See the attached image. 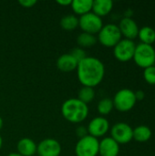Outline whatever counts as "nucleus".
Listing matches in <instances>:
<instances>
[{"label": "nucleus", "instance_id": "nucleus-1", "mask_svg": "<svg viewBox=\"0 0 155 156\" xmlns=\"http://www.w3.org/2000/svg\"><path fill=\"white\" fill-rule=\"evenodd\" d=\"M77 76L82 86L94 88L101 83L105 76L103 62L95 57H86L77 67Z\"/></svg>", "mask_w": 155, "mask_h": 156}, {"label": "nucleus", "instance_id": "nucleus-2", "mask_svg": "<svg viewBox=\"0 0 155 156\" xmlns=\"http://www.w3.org/2000/svg\"><path fill=\"white\" fill-rule=\"evenodd\" d=\"M61 113L68 122L79 123L87 119L89 115V107L78 98H71L63 102Z\"/></svg>", "mask_w": 155, "mask_h": 156}, {"label": "nucleus", "instance_id": "nucleus-3", "mask_svg": "<svg viewBox=\"0 0 155 156\" xmlns=\"http://www.w3.org/2000/svg\"><path fill=\"white\" fill-rule=\"evenodd\" d=\"M137 66L146 69L155 65V48L152 45L140 43L136 45L132 58Z\"/></svg>", "mask_w": 155, "mask_h": 156}, {"label": "nucleus", "instance_id": "nucleus-4", "mask_svg": "<svg viewBox=\"0 0 155 156\" xmlns=\"http://www.w3.org/2000/svg\"><path fill=\"white\" fill-rule=\"evenodd\" d=\"M122 38L118 25L107 24L98 33V41L106 48H114Z\"/></svg>", "mask_w": 155, "mask_h": 156}, {"label": "nucleus", "instance_id": "nucleus-5", "mask_svg": "<svg viewBox=\"0 0 155 156\" xmlns=\"http://www.w3.org/2000/svg\"><path fill=\"white\" fill-rule=\"evenodd\" d=\"M114 108L121 112H127L133 109L137 101L134 91L130 89H122L116 92L112 100Z\"/></svg>", "mask_w": 155, "mask_h": 156}, {"label": "nucleus", "instance_id": "nucleus-6", "mask_svg": "<svg viewBox=\"0 0 155 156\" xmlns=\"http://www.w3.org/2000/svg\"><path fill=\"white\" fill-rule=\"evenodd\" d=\"M99 145L100 141L88 134L79 139L75 146V154L77 156H97L99 154Z\"/></svg>", "mask_w": 155, "mask_h": 156}, {"label": "nucleus", "instance_id": "nucleus-7", "mask_svg": "<svg viewBox=\"0 0 155 156\" xmlns=\"http://www.w3.org/2000/svg\"><path fill=\"white\" fill-rule=\"evenodd\" d=\"M79 27L81 28L82 32L96 35L103 27L102 18L95 15L93 12H90L79 18Z\"/></svg>", "mask_w": 155, "mask_h": 156}, {"label": "nucleus", "instance_id": "nucleus-8", "mask_svg": "<svg viewBox=\"0 0 155 156\" xmlns=\"http://www.w3.org/2000/svg\"><path fill=\"white\" fill-rule=\"evenodd\" d=\"M136 44L133 40L122 38L121 41L113 48V55L117 60L121 62H128L132 60Z\"/></svg>", "mask_w": 155, "mask_h": 156}, {"label": "nucleus", "instance_id": "nucleus-9", "mask_svg": "<svg viewBox=\"0 0 155 156\" xmlns=\"http://www.w3.org/2000/svg\"><path fill=\"white\" fill-rule=\"evenodd\" d=\"M111 137L119 144H126L133 140V129L126 122H117L111 129Z\"/></svg>", "mask_w": 155, "mask_h": 156}, {"label": "nucleus", "instance_id": "nucleus-10", "mask_svg": "<svg viewBox=\"0 0 155 156\" xmlns=\"http://www.w3.org/2000/svg\"><path fill=\"white\" fill-rule=\"evenodd\" d=\"M37 154L38 156H59L61 154V145L56 139L47 138L37 144Z\"/></svg>", "mask_w": 155, "mask_h": 156}, {"label": "nucleus", "instance_id": "nucleus-11", "mask_svg": "<svg viewBox=\"0 0 155 156\" xmlns=\"http://www.w3.org/2000/svg\"><path fill=\"white\" fill-rule=\"evenodd\" d=\"M89 135L95 138L103 137L110 130V122L105 117H95L93 118L87 127Z\"/></svg>", "mask_w": 155, "mask_h": 156}, {"label": "nucleus", "instance_id": "nucleus-12", "mask_svg": "<svg viewBox=\"0 0 155 156\" xmlns=\"http://www.w3.org/2000/svg\"><path fill=\"white\" fill-rule=\"evenodd\" d=\"M118 27L122 36L124 37V38L133 40L138 37L140 28L135 20L132 19V17H123L120 21Z\"/></svg>", "mask_w": 155, "mask_h": 156}, {"label": "nucleus", "instance_id": "nucleus-13", "mask_svg": "<svg viewBox=\"0 0 155 156\" xmlns=\"http://www.w3.org/2000/svg\"><path fill=\"white\" fill-rule=\"evenodd\" d=\"M120 154V144L111 137H104L99 145V154L100 156H118Z\"/></svg>", "mask_w": 155, "mask_h": 156}, {"label": "nucleus", "instance_id": "nucleus-14", "mask_svg": "<svg viewBox=\"0 0 155 156\" xmlns=\"http://www.w3.org/2000/svg\"><path fill=\"white\" fill-rule=\"evenodd\" d=\"M37 145L30 138H22L18 141L16 149L17 154L22 156H34L37 154Z\"/></svg>", "mask_w": 155, "mask_h": 156}, {"label": "nucleus", "instance_id": "nucleus-15", "mask_svg": "<svg viewBox=\"0 0 155 156\" xmlns=\"http://www.w3.org/2000/svg\"><path fill=\"white\" fill-rule=\"evenodd\" d=\"M79 62L70 55L63 54L57 60V68L62 72H71L77 69Z\"/></svg>", "mask_w": 155, "mask_h": 156}, {"label": "nucleus", "instance_id": "nucleus-16", "mask_svg": "<svg viewBox=\"0 0 155 156\" xmlns=\"http://www.w3.org/2000/svg\"><path fill=\"white\" fill-rule=\"evenodd\" d=\"M113 8V2L111 0H95L92 4V10L95 15L100 17L106 16Z\"/></svg>", "mask_w": 155, "mask_h": 156}, {"label": "nucleus", "instance_id": "nucleus-17", "mask_svg": "<svg viewBox=\"0 0 155 156\" xmlns=\"http://www.w3.org/2000/svg\"><path fill=\"white\" fill-rule=\"evenodd\" d=\"M93 0H72L71 8L75 14L79 15L80 16L91 12L92 10Z\"/></svg>", "mask_w": 155, "mask_h": 156}, {"label": "nucleus", "instance_id": "nucleus-18", "mask_svg": "<svg viewBox=\"0 0 155 156\" xmlns=\"http://www.w3.org/2000/svg\"><path fill=\"white\" fill-rule=\"evenodd\" d=\"M153 135L152 130L146 125H140L133 129V140L138 143L148 142Z\"/></svg>", "mask_w": 155, "mask_h": 156}, {"label": "nucleus", "instance_id": "nucleus-19", "mask_svg": "<svg viewBox=\"0 0 155 156\" xmlns=\"http://www.w3.org/2000/svg\"><path fill=\"white\" fill-rule=\"evenodd\" d=\"M138 37L141 40V43L153 46L155 42V30L149 26L143 27L139 29Z\"/></svg>", "mask_w": 155, "mask_h": 156}, {"label": "nucleus", "instance_id": "nucleus-20", "mask_svg": "<svg viewBox=\"0 0 155 156\" xmlns=\"http://www.w3.org/2000/svg\"><path fill=\"white\" fill-rule=\"evenodd\" d=\"M97 41H98V39L95 35L85 33V32H82L77 37V43L79 44V48H90V47L94 46L97 43Z\"/></svg>", "mask_w": 155, "mask_h": 156}, {"label": "nucleus", "instance_id": "nucleus-21", "mask_svg": "<svg viewBox=\"0 0 155 156\" xmlns=\"http://www.w3.org/2000/svg\"><path fill=\"white\" fill-rule=\"evenodd\" d=\"M60 27L67 31H72L79 27V18L74 15H66L60 19Z\"/></svg>", "mask_w": 155, "mask_h": 156}, {"label": "nucleus", "instance_id": "nucleus-22", "mask_svg": "<svg viewBox=\"0 0 155 156\" xmlns=\"http://www.w3.org/2000/svg\"><path fill=\"white\" fill-rule=\"evenodd\" d=\"M95 98V90L94 88H90V87H86L83 86L78 93V99L79 101H81L82 102H84L85 104H89L90 102H91Z\"/></svg>", "mask_w": 155, "mask_h": 156}, {"label": "nucleus", "instance_id": "nucleus-23", "mask_svg": "<svg viewBox=\"0 0 155 156\" xmlns=\"http://www.w3.org/2000/svg\"><path fill=\"white\" fill-rule=\"evenodd\" d=\"M113 108H114L113 101L110 98H104V99L100 100L97 106L99 113L102 116L110 114L112 112Z\"/></svg>", "mask_w": 155, "mask_h": 156}, {"label": "nucleus", "instance_id": "nucleus-24", "mask_svg": "<svg viewBox=\"0 0 155 156\" xmlns=\"http://www.w3.org/2000/svg\"><path fill=\"white\" fill-rule=\"evenodd\" d=\"M143 78L148 84L155 85V65L144 69Z\"/></svg>", "mask_w": 155, "mask_h": 156}, {"label": "nucleus", "instance_id": "nucleus-25", "mask_svg": "<svg viewBox=\"0 0 155 156\" xmlns=\"http://www.w3.org/2000/svg\"><path fill=\"white\" fill-rule=\"evenodd\" d=\"M70 55L78 61V62H80L82 59H84L87 55H86V52L83 48H75L71 50L70 52Z\"/></svg>", "mask_w": 155, "mask_h": 156}, {"label": "nucleus", "instance_id": "nucleus-26", "mask_svg": "<svg viewBox=\"0 0 155 156\" xmlns=\"http://www.w3.org/2000/svg\"><path fill=\"white\" fill-rule=\"evenodd\" d=\"M76 134L79 137V139H80V138H83V137L87 136L89 133H88L87 128H85L84 126H79L76 129Z\"/></svg>", "mask_w": 155, "mask_h": 156}, {"label": "nucleus", "instance_id": "nucleus-27", "mask_svg": "<svg viewBox=\"0 0 155 156\" xmlns=\"http://www.w3.org/2000/svg\"><path fill=\"white\" fill-rule=\"evenodd\" d=\"M18 3H19V5H22L23 7L30 8V7H33V6L37 4V1H36V0H20Z\"/></svg>", "mask_w": 155, "mask_h": 156}, {"label": "nucleus", "instance_id": "nucleus-28", "mask_svg": "<svg viewBox=\"0 0 155 156\" xmlns=\"http://www.w3.org/2000/svg\"><path fill=\"white\" fill-rule=\"evenodd\" d=\"M134 94H135L136 101H143L145 98V92L142 90H138L134 91Z\"/></svg>", "mask_w": 155, "mask_h": 156}, {"label": "nucleus", "instance_id": "nucleus-29", "mask_svg": "<svg viewBox=\"0 0 155 156\" xmlns=\"http://www.w3.org/2000/svg\"><path fill=\"white\" fill-rule=\"evenodd\" d=\"M71 2H72V0H58V1H57V3H58L59 5H62V6L70 5H71Z\"/></svg>", "mask_w": 155, "mask_h": 156}, {"label": "nucleus", "instance_id": "nucleus-30", "mask_svg": "<svg viewBox=\"0 0 155 156\" xmlns=\"http://www.w3.org/2000/svg\"><path fill=\"white\" fill-rule=\"evenodd\" d=\"M7 156H22V155H20L19 154H17V153H10Z\"/></svg>", "mask_w": 155, "mask_h": 156}, {"label": "nucleus", "instance_id": "nucleus-31", "mask_svg": "<svg viewBox=\"0 0 155 156\" xmlns=\"http://www.w3.org/2000/svg\"><path fill=\"white\" fill-rule=\"evenodd\" d=\"M3 123H4V122H3V119L0 117V131H1V129L3 128Z\"/></svg>", "mask_w": 155, "mask_h": 156}, {"label": "nucleus", "instance_id": "nucleus-32", "mask_svg": "<svg viewBox=\"0 0 155 156\" xmlns=\"http://www.w3.org/2000/svg\"><path fill=\"white\" fill-rule=\"evenodd\" d=\"M2 145H3V139H2V136L0 135V150L2 148Z\"/></svg>", "mask_w": 155, "mask_h": 156}, {"label": "nucleus", "instance_id": "nucleus-33", "mask_svg": "<svg viewBox=\"0 0 155 156\" xmlns=\"http://www.w3.org/2000/svg\"><path fill=\"white\" fill-rule=\"evenodd\" d=\"M154 44H155V42H154Z\"/></svg>", "mask_w": 155, "mask_h": 156}]
</instances>
